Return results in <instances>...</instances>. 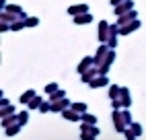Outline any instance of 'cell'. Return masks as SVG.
<instances>
[{
  "label": "cell",
  "mask_w": 146,
  "mask_h": 140,
  "mask_svg": "<svg viewBox=\"0 0 146 140\" xmlns=\"http://www.w3.org/2000/svg\"><path fill=\"white\" fill-rule=\"evenodd\" d=\"M74 111H82V113H84V111H86V105H84V103H76V105H74Z\"/></svg>",
  "instance_id": "30bf717a"
},
{
  "label": "cell",
  "mask_w": 146,
  "mask_h": 140,
  "mask_svg": "<svg viewBox=\"0 0 146 140\" xmlns=\"http://www.w3.org/2000/svg\"><path fill=\"white\" fill-rule=\"evenodd\" d=\"M17 117H19V115H15V117H6L4 122H2V126H4V128H8V126H11V122H13V119H17Z\"/></svg>",
  "instance_id": "5bb4252c"
},
{
  "label": "cell",
  "mask_w": 146,
  "mask_h": 140,
  "mask_svg": "<svg viewBox=\"0 0 146 140\" xmlns=\"http://www.w3.org/2000/svg\"><path fill=\"white\" fill-rule=\"evenodd\" d=\"M130 130L134 132V136H140V132H142V128H140L138 124H132V128H130Z\"/></svg>",
  "instance_id": "9c48e42d"
},
{
  "label": "cell",
  "mask_w": 146,
  "mask_h": 140,
  "mask_svg": "<svg viewBox=\"0 0 146 140\" xmlns=\"http://www.w3.org/2000/svg\"><path fill=\"white\" fill-rule=\"evenodd\" d=\"M82 119H84L86 124H95V122H97L95 115H91V113H82Z\"/></svg>",
  "instance_id": "ba28073f"
},
{
  "label": "cell",
  "mask_w": 146,
  "mask_h": 140,
  "mask_svg": "<svg viewBox=\"0 0 146 140\" xmlns=\"http://www.w3.org/2000/svg\"><path fill=\"white\" fill-rule=\"evenodd\" d=\"M119 93H121V89H117L115 85L109 89V95H111V99H117V95H119Z\"/></svg>",
  "instance_id": "5b68a950"
},
{
  "label": "cell",
  "mask_w": 146,
  "mask_h": 140,
  "mask_svg": "<svg viewBox=\"0 0 146 140\" xmlns=\"http://www.w3.org/2000/svg\"><path fill=\"white\" fill-rule=\"evenodd\" d=\"M62 115H64L66 119H70V122H76V119H80V117H82V115H76L74 111H66V109L62 111Z\"/></svg>",
  "instance_id": "7a4b0ae2"
},
{
  "label": "cell",
  "mask_w": 146,
  "mask_h": 140,
  "mask_svg": "<svg viewBox=\"0 0 146 140\" xmlns=\"http://www.w3.org/2000/svg\"><path fill=\"white\" fill-rule=\"evenodd\" d=\"M35 95H33V91H27L23 97H21V103H29V99H33Z\"/></svg>",
  "instance_id": "8992f818"
},
{
  "label": "cell",
  "mask_w": 146,
  "mask_h": 140,
  "mask_svg": "<svg viewBox=\"0 0 146 140\" xmlns=\"http://www.w3.org/2000/svg\"><path fill=\"white\" fill-rule=\"evenodd\" d=\"M39 109H41V111H47V109H52V105H50V103H41Z\"/></svg>",
  "instance_id": "2e32d148"
},
{
  "label": "cell",
  "mask_w": 146,
  "mask_h": 140,
  "mask_svg": "<svg viewBox=\"0 0 146 140\" xmlns=\"http://www.w3.org/2000/svg\"><path fill=\"white\" fill-rule=\"evenodd\" d=\"M45 91H47V93H54V91H56V85H54V83H52V85H47V87H45Z\"/></svg>",
  "instance_id": "9a60e30c"
},
{
  "label": "cell",
  "mask_w": 146,
  "mask_h": 140,
  "mask_svg": "<svg viewBox=\"0 0 146 140\" xmlns=\"http://www.w3.org/2000/svg\"><path fill=\"white\" fill-rule=\"evenodd\" d=\"M105 85H107L105 74H103L101 78H95V81H91V87H93V89H99V87H105Z\"/></svg>",
  "instance_id": "6da1fadb"
},
{
  "label": "cell",
  "mask_w": 146,
  "mask_h": 140,
  "mask_svg": "<svg viewBox=\"0 0 146 140\" xmlns=\"http://www.w3.org/2000/svg\"><path fill=\"white\" fill-rule=\"evenodd\" d=\"M39 101H41L39 97H33L31 101H29V107H31V109H35V107H41V103H39Z\"/></svg>",
  "instance_id": "277c9868"
},
{
  "label": "cell",
  "mask_w": 146,
  "mask_h": 140,
  "mask_svg": "<svg viewBox=\"0 0 146 140\" xmlns=\"http://www.w3.org/2000/svg\"><path fill=\"white\" fill-rule=\"evenodd\" d=\"M8 113H13V107H6V109H4V111H2V117H6Z\"/></svg>",
  "instance_id": "e0dca14e"
},
{
  "label": "cell",
  "mask_w": 146,
  "mask_h": 140,
  "mask_svg": "<svg viewBox=\"0 0 146 140\" xmlns=\"http://www.w3.org/2000/svg\"><path fill=\"white\" fill-rule=\"evenodd\" d=\"M91 62H93V60H91V58H86V60H84V62H80V66H78V72H80V74H82V72H86V70H89V68H86V66H89Z\"/></svg>",
  "instance_id": "3957f363"
},
{
  "label": "cell",
  "mask_w": 146,
  "mask_h": 140,
  "mask_svg": "<svg viewBox=\"0 0 146 140\" xmlns=\"http://www.w3.org/2000/svg\"><path fill=\"white\" fill-rule=\"evenodd\" d=\"M25 122H27V111L19 113V124H25Z\"/></svg>",
  "instance_id": "7c38bea8"
},
{
  "label": "cell",
  "mask_w": 146,
  "mask_h": 140,
  "mask_svg": "<svg viewBox=\"0 0 146 140\" xmlns=\"http://www.w3.org/2000/svg\"><path fill=\"white\" fill-rule=\"evenodd\" d=\"M91 21V17L89 15H84V17H78V19H76V23H89Z\"/></svg>",
  "instance_id": "8fae6325"
},
{
  "label": "cell",
  "mask_w": 146,
  "mask_h": 140,
  "mask_svg": "<svg viewBox=\"0 0 146 140\" xmlns=\"http://www.w3.org/2000/svg\"><path fill=\"white\" fill-rule=\"evenodd\" d=\"M17 132H19V124H17V126H13V128H8V136H15Z\"/></svg>",
  "instance_id": "4fadbf2b"
},
{
  "label": "cell",
  "mask_w": 146,
  "mask_h": 140,
  "mask_svg": "<svg viewBox=\"0 0 146 140\" xmlns=\"http://www.w3.org/2000/svg\"><path fill=\"white\" fill-rule=\"evenodd\" d=\"M97 70H86V72H82V81H91V78L95 76Z\"/></svg>",
  "instance_id": "52a82bcc"
},
{
  "label": "cell",
  "mask_w": 146,
  "mask_h": 140,
  "mask_svg": "<svg viewBox=\"0 0 146 140\" xmlns=\"http://www.w3.org/2000/svg\"><path fill=\"white\" fill-rule=\"evenodd\" d=\"M130 140H132V138H130Z\"/></svg>",
  "instance_id": "ac0fdd59"
}]
</instances>
